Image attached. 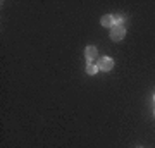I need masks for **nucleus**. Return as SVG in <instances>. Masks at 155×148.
<instances>
[{
	"label": "nucleus",
	"instance_id": "obj_6",
	"mask_svg": "<svg viewBox=\"0 0 155 148\" xmlns=\"http://www.w3.org/2000/svg\"><path fill=\"white\" fill-rule=\"evenodd\" d=\"M122 22H124V17L122 16H114V24L116 26H121Z\"/></svg>",
	"mask_w": 155,
	"mask_h": 148
},
{
	"label": "nucleus",
	"instance_id": "obj_5",
	"mask_svg": "<svg viewBox=\"0 0 155 148\" xmlns=\"http://www.w3.org/2000/svg\"><path fill=\"white\" fill-rule=\"evenodd\" d=\"M97 71H98V66H95V64H88L86 66V72L88 74H97Z\"/></svg>",
	"mask_w": 155,
	"mask_h": 148
},
{
	"label": "nucleus",
	"instance_id": "obj_4",
	"mask_svg": "<svg viewBox=\"0 0 155 148\" xmlns=\"http://www.w3.org/2000/svg\"><path fill=\"white\" fill-rule=\"evenodd\" d=\"M102 24L105 28H114V16H109V14L104 16L102 17Z\"/></svg>",
	"mask_w": 155,
	"mask_h": 148
},
{
	"label": "nucleus",
	"instance_id": "obj_3",
	"mask_svg": "<svg viewBox=\"0 0 155 148\" xmlns=\"http://www.w3.org/2000/svg\"><path fill=\"white\" fill-rule=\"evenodd\" d=\"M84 55H86V59H88V61H95V59L98 57V50H97V47H86Z\"/></svg>",
	"mask_w": 155,
	"mask_h": 148
},
{
	"label": "nucleus",
	"instance_id": "obj_2",
	"mask_svg": "<svg viewBox=\"0 0 155 148\" xmlns=\"http://www.w3.org/2000/svg\"><path fill=\"white\" fill-rule=\"evenodd\" d=\"M112 66H114V61H112L110 57H102L100 59V64H98V69H102V71H110Z\"/></svg>",
	"mask_w": 155,
	"mask_h": 148
},
{
	"label": "nucleus",
	"instance_id": "obj_1",
	"mask_svg": "<svg viewBox=\"0 0 155 148\" xmlns=\"http://www.w3.org/2000/svg\"><path fill=\"white\" fill-rule=\"evenodd\" d=\"M124 35H126V29L122 26H114L110 29V38L114 40V41H119V40L124 38Z\"/></svg>",
	"mask_w": 155,
	"mask_h": 148
}]
</instances>
